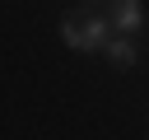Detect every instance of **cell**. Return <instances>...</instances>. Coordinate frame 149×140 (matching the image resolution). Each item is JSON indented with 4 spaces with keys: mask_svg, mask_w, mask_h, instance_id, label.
<instances>
[{
    "mask_svg": "<svg viewBox=\"0 0 149 140\" xmlns=\"http://www.w3.org/2000/svg\"><path fill=\"white\" fill-rule=\"evenodd\" d=\"M61 42L70 51H102L107 47V19H84V23L61 19Z\"/></svg>",
    "mask_w": 149,
    "mask_h": 140,
    "instance_id": "6da1fadb",
    "label": "cell"
},
{
    "mask_svg": "<svg viewBox=\"0 0 149 140\" xmlns=\"http://www.w3.org/2000/svg\"><path fill=\"white\" fill-rule=\"evenodd\" d=\"M112 28H121V33H140V28H144V9H140V0H112Z\"/></svg>",
    "mask_w": 149,
    "mask_h": 140,
    "instance_id": "7a4b0ae2",
    "label": "cell"
},
{
    "mask_svg": "<svg viewBox=\"0 0 149 140\" xmlns=\"http://www.w3.org/2000/svg\"><path fill=\"white\" fill-rule=\"evenodd\" d=\"M102 51H107V61H112V65H121V70H126V65H135V42H130L126 33H121V37H107V47H102Z\"/></svg>",
    "mask_w": 149,
    "mask_h": 140,
    "instance_id": "3957f363",
    "label": "cell"
},
{
    "mask_svg": "<svg viewBox=\"0 0 149 140\" xmlns=\"http://www.w3.org/2000/svg\"><path fill=\"white\" fill-rule=\"evenodd\" d=\"M79 5H88V0H79Z\"/></svg>",
    "mask_w": 149,
    "mask_h": 140,
    "instance_id": "277c9868",
    "label": "cell"
}]
</instances>
